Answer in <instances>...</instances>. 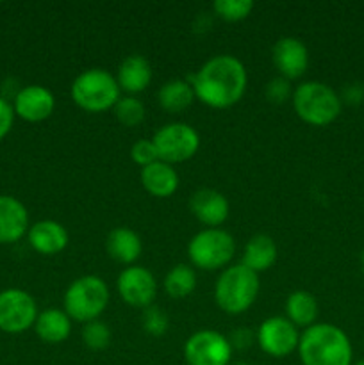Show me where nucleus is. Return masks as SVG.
Instances as JSON below:
<instances>
[{
	"mask_svg": "<svg viewBox=\"0 0 364 365\" xmlns=\"http://www.w3.org/2000/svg\"><path fill=\"white\" fill-rule=\"evenodd\" d=\"M196 100L211 109H228L243 98L248 84L246 68L231 53L211 57L189 78Z\"/></svg>",
	"mask_w": 364,
	"mask_h": 365,
	"instance_id": "f257e3e1",
	"label": "nucleus"
},
{
	"mask_svg": "<svg viewBox=\"0 0 364 365\" xmlns=\"http://www.w3.org/2000/svg\"><path fill=\"white\" fill-rule=\"evenodd\" d=\"M302 365H352L353 348L348 335L330 323H316L300 334Z\"/></svg>",
	"mask_w": 364,
	"mask_h": 365,
	"instance_id": "f03ea898",
	"label": "nucleus"
},
{
	"mask_svg": "<svg viewBox=\"0 0 364 365\" xmlns=\"http://www.w3.org/2000/svg\"><path fill=\"white\" fill-rule=\"evenodd\" d=\"M259 274L243 264L225 267L214 284V302L221 312L239 316L256 303L259 296Z\"/></svg>",
	"mask_w": 364,
	"mask_h": 365,
	"instance_id": "7ed1b4c3",
	"label": "nucleus"
},
{
	"mask_svg": "<svg viewBox=\"0 0 364 365\" xmlns=\"http://www.w3.org/2000/svg\"><path fill=\"white\" fill-rule=\"evenodd\" d=\"M293 109L296 116L313 127H327L334 123L343 109L341 96L328 84L307 81L293 89Z\"/></svg>",
	"mask_w": 364,
	"mask_h": 365,
	"instance_id": "20e7f679",
	"label": "nucleus"
},
{
	"mask_svg": "<svg viewBox=\"0 0 364 365\" xmlns=\"http://www.w3.org/2000/svg\"><path fill=\"white\" fill-rule=\"evenodd\" d=\"M111 292L106 282L95 274H86L68 285L63 298V310L71 321L91 323L103 314L109 305Z\"/></svg>",
	"mask_w": 364,
	"mask_h": 365,
	"instance_id": "39448f33",
	"label": "nucleus"
},
{
	"mask_svg": "<svg viewBox=\"0 0 364 365\" xmlns=\"http://www.w3.org/2000/svg\"><path fill=\"white\" fill-rule=\"evenodd\" d=\"M71 100L86 113H106L120 100L116 77L103 68H89L71 82Z\"/></svg>",
	"mask_w": 364,
	"mask_h": 365,
	"instance_id": "423d86ee",
	"label": "nucleus"
},
{
	"mask_svg": "<svg viewBox=\"0 0 364 365\" xmlns=\"http://www.w3.org/2000/svg\"><path fill=\"white\" fill-rule=\"evenodd\" d=\"M236 255V241L227 230L203 228L196 232L188 245L189 262L195 269L220 271L228 267Z\"/></svg>",
	"mask_w": 364,
	"mask_h": 365,
	"instance_id": "0eeeda50",
	"label": "nucleus"
},
{
	"mask_svg": "<svg viewBox=\"0 0 364 365\" xmlns=\"http://www.w3.org/2000/svg\"><path fill=\"white\" fill-rule=\"evenodd\" d=\"M152 141L157 148L159 160L171 166L191 160L200 148L198 132L184 121H171L163 125L153 134Z\"/></svg>",
	"mask_w": 364,
	"mask_h": 365,
	"instance_id": "6e6552de",
	"label": "nucleus"
},
{
	"mask_svg": "<svg viewBox=\"0 0 364 365\" xmlns=\"http://www.w3.org/2000/svg\"><path fill=\"white\" fill-rule=\"evenodd\" d=\"M38 305L29 292L21 289H6L0 292V330L4 334H24L34 328Z\"/></svg>",
	"mask_w": 364,
	"mask_h": 365,
	"instance_id": "1a4fd4ad",
	"label": "nucleus"
},
{
	"mask_svg": "<svg viewBox=\"0 0 364 365\" xmlns=\"http://www.w3.org/2000/svg\"><path fill=\"white\" fill-rule=\"evenodd\" d=\"M232 353L228 337L216 330L195 331L184 344L188 365H231Z\"/></svg>",
	"mask_w": 364,
	"mask_h": 365,
	"instance_id": "9d476101",
	"label": "nucleus"
},
{
	"mask_svg": "<svg viewBox=\"0 0 364 365\" xmlns=\"http://www.w3.org/2000/svg\"><path fill=\"white\" fill-rule=\"evenodd\" d=\"M256 341L261 351L273 359H285L298 349L300 331L288 317H268L257 328Z\"/></svg>",
	"mask_w": 364,
	"mask_h": 365,
	"instance_id": "9b49d317",
	"label": "nucleus"
},
{
	"mask_svg": "<svg viewBox=\"0 0 364 365\" xmlns=\"http://www.w3.org/2000/svg\"><path fill=\"white\" fill-rule=\"evenodd\" d=\"M120 298L134 309H148L157 296V282L152 271L143 266H128L116 280Z\"/></svg>",
	"mask_w": 364,
	"mask_h": 365,
	"instance_id": "f8f14e48",
	"label": "nucleus"
},
{
	"mask_svg": "<svg viewBox=\"0 0 364 365\" xmlns=\"http://www.w3.org/2000/svg\"><path fill=\"white\" fill-rule=\"evenodd\" d=\"M14 114L29 123L49 120L56 109V96L45 86L31 84L21 88L13 100Z\"/></svg>",
	"mask_w": 364,
	"mask_h": 365,
	"instance_id": "ddd939ff",
	"label": "nucleus"
},
{
	"mask_svg": "<svg viewBox=\"0 0 364 365\" xmlns=\"http://www.w3.org/2000/svg\"><path fill=\"white\" fill-rule=\"evenodd\" d=\"M271 59L280 77L295 81L302 77L309 68V50L302 39L285 36L273 45Z\"/></svg>",
	"mask_w": 364,
	"mask_h": 365,
	"instance_id": "4468645a",
	"label": "nucleus"
},
{
	"mask_svg": "<svg viewBox=\"0 0 364 365\" xmlns=\"http://www.w3.org/2000/svg\"><path fill=\"white\" fill-rule=\"evenodd\" d=\"M191 214L207 228H220L227 221L231 205L227 196L214 189H200L189 198Z\"/></svg>",
	"mask_w": 364,
	"mask_h": 365,
	"instance_id": "2eb2a0df",
	"label": "nucleus"
},
{
	"mask_svg": "<svg viewBox=\"0 0 364 365\" xmlns=\"http://www.w3.org/2000/svg\"><path fill=\"white\" fill-rule=\"evenodd\" d=\"M29 232V212L24 203L0 195V245H13Z\"/></svg>",
	"mask_w": 364,
	"mask_h": 365,
	"instance_id": "dca6fc26",
	"label": "nucleus"
},
{
	"mask_svg": "<svg viewBox=\"0 0 364 365\" xmlns=\"http://www.w3.org/2000/svg\"><path fill=\"white\" fill-rule=\"evenodd\" d=\"M29 245L41 255H57L68 246V232L61 223L54 220H43L29 227Z\"/></svg>",
	"mask_w": 364,
	"mask_h": 365,
	"instance_id": "f3484780",
	"label": "nucleus"
},
{
	"mask_svg": "<svg viewBox=\"0 0 364 365\" xmlns=\"http://www.w3.org/2000/svg\"><path fill=\"white\" fill-rule=\"evenodd\" d=\"M152 77V64L148 63L146 57L128 56L120 63L116 82L120 86V91H125L128 96H134L148 88Z\"/></svg>",
	"mask_w": 364,
	"mask_h": 365,
	"instance_id": "a211bd4d",
	"label": "nucleus"
},
{
	"mask_svg": "<svg viewBox=\"0 0 364 365\" xmlns=\"http://www.w3.org/2000/svg\"><path fill=\"white\" fill-rule=\"evenodd\" d=\"M139 180L143 189L156 198H170L178 189V173L171 164L163 160L141 168Z\"/></svg>",
	"mask_w": 364,
	"mask_h": 365,
	"instance_id": "6ab92c4d",
	"label": "nucleus"
},
{
	"mask_svg": "<svg viewBox=\"0 0 364 365\" xmlns=\"http://www.w3.org/2000/svg\"><path fill=\"white\" fill-rule=\"evenodd\" d=\"M107 255L123 266H134L143 252L141 237L128 227H118L107 234Z\"/></svg>",
	"mask_w": 364,
	"mask_h": 365,
	"instance_id": "aec40b11",
	"label": "nucleus"
},
{
	"mask_svg": "<svg viewBox=\"0 0 364 365\" xmlns=\"http://www.w3.org/2000/svg\"><path fill=\"white\" fill-rule=\"evenodd\" d=\"M34 331L46 344H61L71 334V319L63 309H45L38 314Z\"/></svg>",
	"mask_w": 364,
	"mask_h": 365,
	"instance_id": "412c9836",
	"label": "nucleus"
},
{
	"mask_svg": "<svg viewBox=\"0 0 364 365\" xmlns=\"http://www.w3.org/2000/svg\"><path fill=\"white\" fill-rule=\"evenodd\" d=\"M277 255V245H275L273 239L266 234H257L250 237L245 245L241 264L259 274L273 266Z\"/></svg>",
	"mask_w": 364,
	"mask_h": 365,
	"instance_id": "4be33fe9",
	"label": "nucleus"
},
{
	"mask_svg": "<svg viewBox=\"0 0 364 365\" xmlns=\"http://www.w3.org/2000/svg\"><path fill=\"white\" fill-rule=\"evenodd\" d=\"M157 100L163 110L171 114L182 113L188 109L193 102L196 100L195 91L189 81H182V78H171V81L164 82L161 86L159 93H157Z\"/></svg>",
	"mask_w": 364,
	"mask_h": 365,
	"instance_id": "5701e85b",
	"label": "nucleus"
},
{
	"mask_svg": "<svg viewBox=\"0 0 364 365\" xmlns=\"http://www.w3.org/2000/svg\"><path fill=\"white\" fill-rule=\"evenodd\" d=\"M318 302L310 292L295 291L285 299V317L295 324L296 328H309L316 324L318 317Z\"/></svg>",
	"mask_w": 364,
	"mask_h": 365,
	"instance_id": "b1692460",
	"label": "nucleus"
},
{
	"mask_svg": "<svg viewBox=\"0 0 364 365\" xmlns=\"http://www.w3.org/2000/svg\"><path fill=\"white\" fill-rule=\"evenodd\" d=\"M163 289L171 299H184L196 289V271L188 264H177L164 277Z\"/></svg>",
	"mask_w": 364,
	"mask_h": 365,
	"instance_id": "393cba45",
	"label": "nucleus"
},
{
	"mask_svg": "<svg viewBox=\"0 0 364 365\" xmlns=\"http://www.w3.org/2000/svg\"><path fill=\"white\" fill-rule=\"evenodd\" d=\"M114 109V116L116 120L120 121L123 127H138V125L143 123L145 120V106L139 98L136 96H120V100L116 102V106L113 107Z\"/></svg>",
	"mask_w": 364,
	"mask_h": 365,
	"instance_id": "a878e982",
	"label": "nucleus"
},
{
	"mask_svg": "<svg viewBox=\"0 0 364 365\" xmlns=\"http://www.w3.org/2000/svg\"><path fill=\"white\" fill-rule=\"evenodd\" d=\"M253 9L252 0H216L213 4V11L218 18L225 21H241L250 16Z\"/></svg>",
	"mask_w": 364,
	"mask_h": 365,
	"instance_id": "bb28decb",
	"label": "nucleus"
},
{
	"mask_svg": "<svg viewBox=\"0 0 364 365\" xmlns=\"http://www.w3.org/2000/svg\"><path fill=\"white\" fill-rule=\"evenodd\" d=\"M111 339L113 335H111L109 327L100 319L86 323L82 328V341L91 351H103L106 348H109Z\"/></svg>",
	"mask_w": 364,
	"mask_h": 365,
	"instance_id": "cd10ccee",
	"label": "nucleus"
},
{
	"mask_svg": "<svg viewBox=\"0 0 364 365\" xmlns=\"http://www.w3.org/2000/svg\"><path fill=\"white\" fill-rule=\"evenodd\" d=\"M141 324L146 334L152 335V337H161V335H164L168 331L170 319H168L166 312L161 307L152 305L143 310Z\"/></svg>",
	"mask_w": 364,
	"mask_h": 365,
	"instance_id": "c85d7f7f",
	"label": "nucleus"
},
{
	"mask_svg": "<svg viewBox=\"0 0 364 365\" xmlns=\"http://www.w3.org/2000/svg\"><path fill=\"white\" fill-rule=\"evenodd\" d=\"M131 159L141 168L157 163L159 155H157V148L152 139H138L131 148Z\"/></svg>",
	"mask_w": 364,
	"mask_h": 365,
	"instance_id": "c756f323",
	"label": "nucleus"
},
{
	"mask_svg": "<svg viewBox=\"0 0 364 365\" xmlns=\"http://www.w3.org/2000/svg\"><path fill=\"white\" fill-rule=\"evenodd\" d=\"M266 98L270 100L271 103H277V106H280V103L288 102V100L293 98V88H291V81H288V78L284 77H275L271 78L270 82L266 84Z\"/></svg>",
	"mask_w": 364,
	"mask_h": 365,
	"instance_id": "7c9ffc66",
	"label": "nucleus"
},
{
	"mask_svg": "<svg viewBox=\"0 0 364 365\" xmlns=\"http://www.w3.org/2000/svg\"><path fill=\"white\" fill-rule=\"evenodd\" d=\"M14 109H13V103H9V100L0 96V141L6 138L7 134L11 132L14 123Z\"/></svg>",
	"mask_w": 364,
	"mask_h": 365,
	"instance_id": "2f4dec72",
	"label": "nucleus"
},
{
	"mask_svg": "<svg viewBox=\"0 0 364 365\" xmlns=\"http://www.w3.org/2000/svg\"><path fill=\"white\" fill-rule=\"evenodd\" d=\"M253 341H256V334L246 327L238 328V330L232 331L231 337H228L232 349H241V351L243 349H248L250 346L253 344Z\"/></svg>",
	"mask_w": 364,
	"mask_h": 365,
	"instance_id": "473e14b6",
	"label": "nucleus"
},
{
	"mask_svg": "<svg viewBox=\"0 0 364 365\" xmlns=\"http://www.w3.org/2000/svg\"><path fill=\"white\" fill-rule=\"evenodd\" d=\"M341 102L350 103V106H359V103L364 102V86L359 84V82H353V84H348L345 89H343Z\"/></svg>",
	"mask_w": 364,
	"mask_h": 365,
	"instance_id": "72a5a7b5",
	"label": "nucleus"
},
{
	"mask_svg": "<svg viewBox=\"0 0 364 365\" xmlns=\"http://www.w3.org/2000/svg\"><path fill=\"white\" fill-rule=\"evenodd\" d=\"M360 271H363V274H364V252L360 253Z\"/></svg>",
	"mask_w": 364,
	"mask_h": 365,
	"instance_id": "f704fd0d",
	"label": "nucleus"
},
{
	"mask_svg": "<svg viewBox=\"0 0 364 365\" xmlns=\"http://www.w3.org/2000/svg\"><path fill=\"white\" fill-rule=\"evenodd\" d=\"M232 365H252V364H248V362H236V364H232Z\"/></svg>",
	"mask_w": 364,
	"mask_h": 365,
	"instance_id": "c9c22d12",
	"label": "nucleus"
},
{
	"mask_svg": "<svg viewBox=\"0 0 364 365\" xmlns=\"http://www.w3.org/2000/svg\"><path fill=\"white\" fill-rule=\"evenodd\" d=\"M352 365H364V360H359V362H355V364H352Z\"/></svg>",
	"mask_w": 364,
	"mask_h": 365,
	"instance_id": "e433bc0d",
	"label": "nucleus"
}]
</instances>
